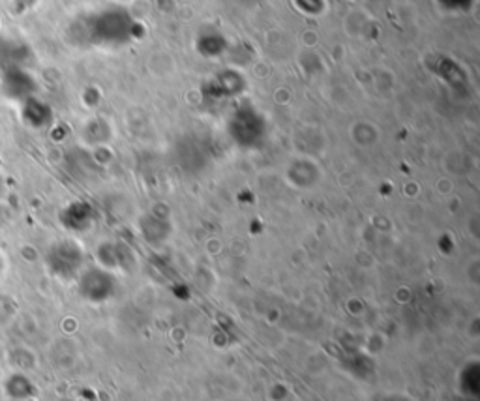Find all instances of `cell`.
<instances>
[{
  "label": "cell",
  "mask_w": 480,
  "mask_h": 401,
  "mask_svg": "<svg viewBox=\"0 0 480 401\" xmlns=\"http://www.w3.org/2000/svg\"><path fill=\"white\" fill-rule=\"evenodd\" d=\"M229 136L238 147L259 148L269 136V126L254 105H240L229 119Z\"/></svg>",
  "instance_id": "6da1fadb"
},
{
  "label": "cell",
  "mask_w": 480,
  "mask_h": 401,
  "mask_svg": "<svg viewBox=\"0 0 480 401\" xmlns=\"http://www.w3.org/2000/svg\"><path fill=\"white\" fill-rule=\"evenodd\" d=\"M244 79L235 71H221L211 81V98H233L242 92Z\"/></svg>",
  "instance_id": "7a4b0ae2"
}]
</instances>
